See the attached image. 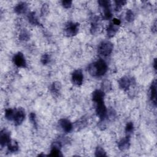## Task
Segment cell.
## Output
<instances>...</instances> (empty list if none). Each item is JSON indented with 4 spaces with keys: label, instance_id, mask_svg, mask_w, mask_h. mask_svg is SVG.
<instances>
[{
    "label": "cell",
    "instance_id": "cell-1",
    "mask_svg": "<svg viewBox=\"0 0 157 157\" xmlns=\"http://www.w3.org/2000/svg\"><path fill=\"white\" fill-rule=\"evenodd\" d=\"M88 71L93 77H102L105 75L107 71V65L104 60L100 59L89 64Z\"/></svg>",
    "mask_w": 157,
    "mask_h": 157
},
{
    "label": "cell",
    "instance_id": "cell-2",
    "mask_svg": "<svg viewBox=\"0 0 157 157\" xmlns=\"http://www.w3.org/2000/svg\"><path fill=\"white\" fill-rule=\"evenodd\" d=\"M113 45L108 40L101 42L98 48V53L101 57H107L110 56L113 51Z\"/></svg>",
    "mask_w": 157,
    "mask_h": 157
},
{
    "label": "cell",
    "instance_id": "cell-3",
    "mask_svg": "<svg viewBox=\"0 0 157 157\" xmlns=\"http://www.w3.org/2000/svg\"><path fill=\"white\" fill-rule=\"evenodd\" d=\"M98 3L101 7L102 18L104 20H109L112 18V13L110 10V2L107 0H101Z\"/></svg>",
    "mask_w": 157,
    "mask_h": 157
},
{
    "label": "cell",
    "instance_id": "cell-4",
    "mask_svg": "<svg viewBox=\"0 0 157 157\" xmlns=\"http://www.w3.org/2000/svg\"><path fill=\"white\" fill-rule=\"evenodd\" d=\"M79 23L69 22L65 26L64 33L67 37H72L77 34L79 31Z\"/></svg>",
    "mask_w": 157,
    "mask_h": 157
},
{
    "label": "cell",
    "instance_id": "cell-5",
    "mask_svg": "<svg viewBox=\"0 0 157 157\" xmlns=\"http://www.w3.org/2000/svg\"><path fill=\"white\" fill-rule=\"evenodd\" d=\"M96 103V113L101 121H104L107 117V110L104 103V101H101Z\"/></svg>",
    "mask_w": 157,
    "mask_h": 157
},
{
    "label": "cell",
    "instance_id": "cell-6",
    "mask_svg": "<svg viewBox=\"0 0 157 157\" xmlns=\"http://www.w3.org/2000/svg\"><path fill=\"white\" fill-rule=\"evenodd\" d=\"M13 63L18 67H26V61L23 54L21 52H18L16 53L12 58Z\"/></svg>",
    "mask_w": 157,
    "mask_h": 157
},
{
    "label": "cell",
    "instance_id": "cell-7",
    "mask_svg": "<svg viewBox=\"0 0 157 157\" xmlns=\"http://www.w3.org/2000/svg\"><path fill=\"white\" fill-rule=\"evenodd\" d=\"M25 118V110L21 107L18 108V109H16L15 117L13 120L14 121L15 125V126L20 125L23 121Z\"/></svg>",
    "mask_w": 157,
    "mask_h": 157
},
{
    "label": "cell",
    "instance_id": "cell-8",
    "mask_svg": "<svg viewBox=\"0 0 157 157\" xmlns=\"http://www.w3.org/2000/svg\"><path fill=\"white\" fill-rule=\"evenodd\" d=\"M132 82L133 80L132 78H130L128 76H123L119 80L118 85L121 89L124 91H127L128 90H129Z\"/></svg>",
    "mask_w": 157,
    "mask_h": 157
},
{
    "label": "cell",
    "instance_id": "cell-9",
    "mask_svg": "<svg viewBox=\"0 0 157 157\" xmlns=\"http://www.w3.org/2000/svg\"><path fill=\"white\" fill-rule=\"evenodd\" d=\"M72 82L77 86H80L83 83V75L81 69H77L73 72L72 74Z\"/></svg>",
    "mask_w": 157,
    "mask_h": 157
},
{
    "label": "cell",
    "instance_id": "cell-10",
    "mask_svg": "<svg viewBox=\"0 0 157 157\" xmlns=\"http://www.w3.org/2000/svg\"><path fill=\"white\" fill-rule=\"evenodd\" d=\"M60 127L66 133H69L72 131L73 126L72 123L66 118H61L58 121Z\"/></svg>",
    "mask_w": 157,
    "mask_h": 157
},
{
    "label": "cell",
    "instance_id": "cell-11",
    "mask_svg": "<svg viewBox=\"0 0 157 157\" xmlns=\"http://www.w3.org/2000/svg\"><path fill=\"white\" fill-rule=\"evenodd\" d=\"M10 132L6 129H4L1 131L0 134V144L1 148H3L4 146L7 145L9 142L10 141Z\"/></svg>",
    "mask_w": 157,
    "mask_h": 157
},
{
    "label": "cell",
    "instance_id": "cell-12",
    "mask_svg": "<svg viewBox=\"0 0 157 157\" xmlns=\"http://www.w3.org/2000/svg\"><path fill=\"white\" fill-rule=\"evenodd\" d=\"M150 100L152 102L153 104L156 105V80H154L150 86Z\"/></svg>",
    "mask_w": 157,
    "mask_h": 157
},
{
    "label": "cell",
    "instance_id": "cell-13",
    "mask_svg": "<svg viewBox=\"0 0 157 157\" xmlns=\"http://www.w3.org/2000/svg\"><path fill=\"white\" fill-rule=\"evenodd\" d=\"M129 146H130V136H126L125 137L121 139L118 142V148L121 151H124L128 149Z\"/></svg>",
    "mask_w": 157,
    "mask_h": 157
},
{
    "label": "cell",
    "instance_id": "cell-14",
    "mask_svg": "<svg viewBox=\"0 0 157 157\" xmlns=\"http://www.w3.org/2000/svg\"><path fill=\"white\" fill-rule=\"evenodd\" d=\"M119 28V26L114 24L112 21L110 23L109 25V26L107 28V34L109 37H113L117 32L118 31Z\"/></svg>",
    "mask_w": 157,
    "mask_h": 157
},
{
    "label": "cell",
    "instance_id": "cell-15",
    "mask_svg": "<svg viewBox=\"0 0 157 157\" xmlns=\"http://www.w3.org/2000/svg\"><path fill=\"white\" fill-rule=\"evenodd\" d=\"M104 92L101 90H96L92 94V100L94 102L104 101Z\"/></svg>",
    "mask_w": 157,
    "mask_h": 157
},
{
    "label": "cell",
    "instance_id": "cell-16",
    "mask_svg": "<svg viewBox=\"0 0 157 157\" xmlns=\"http://www.w3.org/2000/svg\"><path fill=\"white\" fill-rule=\"evenodd\" d=\"M28 9V4L25 2H20L17 4L14 8V11L18 14H22L26 12Z\"/></svg>",
    "mask_w": 157,
    "mask_h": 157
},
{
    "label": "cell",
    "instance_id": "cell-17",
    "mask_svg": "<svg viewBox=\"0 0 157 157\" xmlns=\"http://www.w3.org/2000/svg\"><path fill=\"white\" fill-rule=\"evenodd\" d=\"M61 88V83L59 82H55L51 85L50 91H51L52 93L53 94H54V96H57L59 95V94L60 93Z\"/></svg>",
    "mask_w": 157,
    "mask_h": 157
},
{
    "label": "cell",
    "instance_id": "cell-18",
    "mask_svg": "<svg viewBox=\"0 0 157 157\" xmlns=\"http://www.w3.org/2000/svg\"><path fill=\"white\" fill-rule=\"evenodd\" d=\"M19 146L17 141L14 140H10V141L7 144L8 151L10 153H15L18 151Z\"/></svg>",
    "mask_w": 157,
    "mask_h": 157
},
{
    "label": "cell",
    "instance_id": "cell-19",
    "mask_svg": "<svg viewBox=\"0 0 157 157\" xmlns=\"http://www.w3.org/2000/svg\"><path fill=\"white\" fill-rule=\"evenodd\" d=\"M99 28V17H94L91 23V28L90 31L91 34H95Z\"/></svg>",
    "mask_w": 157,
    "mask_h": 157
},
{
    "label": "cell",
    "instance_id": "cell-20",
    "mask_svg": "<svg viewBox=\"0 0 157 157\" xmlns=\"http://www.w3.org/2000/svg\"><path fill=\"white\" fill-rule=\"evenodd\" d=\"M28 20L29 22L33 25H40V23L36 15L34 12H31L28 15Z\"/></svg>",
    "mask_w": 157,
    "mask_h": 157
},
{
    "label": "cell",
    "instance_id": "cell-21",
    "mask_svg": "<svg viewBox=\"0 0 157 157\" xmlns=\"http://www.w3.org/2000/svg\"><path fill=\"white\" fill-rule=\"evenodd\" d=\"M30 39V34L26 29H23L21 31L19 34V39L23 41H27Z\"/></svg>",
    "mask_w": 157,
    "mask_h": 157
},
{
    "label": "cell",
    "instance_id": "cell-22",
    "mask_svg": "<svg viewBox=\"0 0 157 157\" xmlns=\"http://www.w3.org/2000/svg\"><path fill=\"white\" fill-rule=\"evenodd\" d=\"M16 109H7L5 111V117L8 120H13L15 114Z\"/></svg>",
    "mask_w": 157,
    "mask_h": 157
},
{
    "label": "cell",
    "instance_id": "cell-23",
    "mask_svg": "<svg viewBox=\"0 0 157 157\" xmlns=\"http://www.w3.org/2000/svg\"><path fill=\"white\" fill-rule=\"evenodd\" d=\"M133 130H134L133 123L131 121L127 123V124L126 125V128H125V132H126V136H130L131 134L132 133Z\"/></svg>",
    "mask_w": 157,
    "mask_h": 157
},
{
    "label": "cell",
    "instance_id": "cell-24",
    "mask_svg": "<svg viewBox=\"0 0 157 157\" xmlns=\"http://www.w3.org/2000/svg\"><path fill=\"white\" fill-rule=\"evenodd\" d=\"M86 124H87V119L85 117H82L77 122H76V126L78 129L83 128L86 125Z\"/></svg>",
    "mask_w": 157,
    "mask_h": 157
},
{
    "label": "cell",
    "instance_id": "cell-25",
    "mask_svg": "<svg viewBox=\"0 0 157 157\" xmlns=\"http://www.w3.org/2000/svg\"><path fill=\"white\" fill-rule=\"evenodd\" d=\"M95 156H107L105 150L100 146H98L96 147L95 151Z\"/></svg>",
    "mask_w": 157,
    "mask_h": 157
},
{
    "label": "cell",
    "instance_id": "cell-26",
    "mask_svg": "<svg viewBox=\"0 0 157 157\" xmlns=\"http://www.w3.org/2000/svg\"><path fill=\"white\" fill-rule=\"evenodd\" d=\"M126 20L128 22H132L134 20V13L130 9H128L126 11Z\"/></svg>",
    "mask_w": 157,
    "mask_h": 157
},
{
    "label": "cell",
    "instance_id": "cell-27",
    "mask_svg": "<svg viewBox=\"0 0 157 157\" xmlns=\"http://www.w3.org/2000/svg\"><path fill=\"white\" fill-rule=\"evenodd\" d=\"M49 155L52 156H63V155L60 151V149L56 148H53V147H52L50 153Z\"/></svg>",
    "mask_w": 157,
    "mask_h": 157
},
{
    "label": "cell",
    "instance_id": "cell-28",
    "mask_svg": "<svg viewBox=\"0 0 157 157\" xmlns=\"http://www.w3.org/2000/svg\"><path fill=\"white\" fill-rule=\"evenodd\" d=\"M115 11H119L122 8L123 6H124L126 3V1H115Z\"/></svg>",
    "mask_w": 157,
    "mask_h": 157
},
{
    "label": "cell",
    "instance_id": "cell-29",
    "mask_svg": "<svg viewBox=\"0 0 157 157\" xmlns=\"http://www.w3.org/2000/svg\"><path fill=\"white\" fill-rule=\"evenodd\" d=\"M40 61H41V63L44 64V65H46L48 63H50V56L48 54H44L42 57H41V59H40Z\"/></svg>",
    "mask_w": 157,
    "mask_h": 157
},
{
    "label": "cell",
    "instance_id": "cell-30",
    "mask_svg": "<svg viewBox=\"0 0 157 157\" xmlns=\"http://www.w3.org/2000/svg\"><path fill=\"white\" fill-rule=\"evenodd\" d=\"M29 120L31 121V122L33 124L34 126L37 128V120H36V116L35 113L34 112H31L29 114Z\"/></svg>",
    "mask_w": 157,
    "mask_h": 157
},
{
    "label": "cell",
    "instance_id": "cell-31",
    "mask_svg": "<svg viewBox=\"0 0 157 157\" xmlns=\"http://www.w3.org/2000/svg\"><path fill=\"white\" fill-rule=\"evenodd\" d=\"M48 12V6L47 4H44L41 7V15H45Z\"/></svg>",
    "mask_w": 157,
    "mask_h": 157
},
{
    "label": "cell",
    "instance_id": "cell-32",
    "mask_svg": "<svg viewBox=\"0 0 157 157\" xmlns=\"http://www.w3.org/2000/svg\"><path fill=\"white\" fill-rule=\"evenodd\" d=\"M72 1H69V0H66V1H63L61 2L62 6L66 8V9H69L72 6Z\"/></svg>",
    "mask_w": 157,
    "mask_h": 157
},
{
    "label": "cell",
    "instance_id": "cell-33",
    "mask_svg": "<svg viewBox=\"0 0 157 157\" xmlns=\"http://www.w3.org/2000/svg\"><path fill=\"white\" fill-rule=\"evenodd\" d=\"M114 24L117 25H118L120 26V24H121V21L119 20V19H117V18H113L112 21Z\"/></svg>",
    "mask_w": 157,
    "mask_h": 157
},
{
    "label": "cell",
    "instance_id": "cell-34",
    "mask_svg": "<svg viewBox=\"0 0 157 157\" xmlns=\"http://www.w3.org/2000/svg\"><path fill=\"white\" fill-rule=\"evenodd\" d=\"M152 31L153 33H156V21L155 22L153 26H152Z\"/></svg>",
    "mask_w": 157,
    "mask_h": 157
},
{
    "label": "cell",
    "instance_id": "cell-35",
    "mask_svg": "<svg viewBox=\"0 0 157 157\" xmlns=\"http://www.w3.org/2000/svg\"><path fill=\"white\" fill-rule=\"evenodd\" d=\"M153 67H154V69L155 70V71H156V58L154 59V61H153Z\"/></svg>",
    "mask_w": 157,
    "mask_h": 157
}]
</instances>
